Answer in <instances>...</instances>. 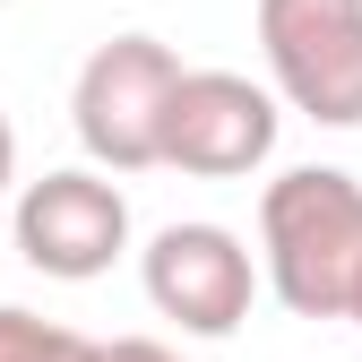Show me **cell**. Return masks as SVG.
<instances>
[{
	"mask_svg": "<svg viewBox=\"0 0 362 362\" xmlns=\"http://www.w3.org/2000/svg\"><path fill=\"white\" fill-rule=\"evenodd\" d=\"M259 259L293 320H354L362 293V181L337 164H302L259 199Z\"/></svg>",
	"mask_w": 362,
	"mask_h": 362,
	"instance_id": "6da1fadb",
	"label": "cell"
},
{
	"mask_svg": "<svg viewBox=\"0 0 362 362\" xmlns=\"http://www.w3.org/2000/svg\"><path fill=\"white\" fill-rule=\"evenodd\" d=\"M173 86H181V52L156 35H112L86 52L78 86H69V121H78V147L95 156L104 173H147L164 164V112H173Z\"/></svg>",
	"mask_w": 362,
	"mask_h": 362,
	"instance_id": "7a4b0ae2",
	"label": "cell"
},
{
	"mask_svg": "<svg viewBox=\"0 0 362 362\" xmlns=\"http://www.w3.org/2000/svg\"><path fill=\"white\" fill-rule=\"evenodd\" d=\"M259 52L293 112L362 129V0H259Z\"/></svg>",
	"mask_w": 362,
	"mask_h": 362,
	"instance_id": "3957f363",
	"label": "cell"
},
{
	"mask_svg": "<svg viewBox=\"0 0 362 362\" xmlns=\"http://www.w3.org/2000/svg\"><path fill=\"white\" fill-rule=\"evenodd\" d=\"M276 156V95L242 69H181L164 112V164L190 181H242Z\"/></svg>",
	"mask_w": 362,
	"mask_h": 362,
	"instance_id": "277c9868",
	"label": "cell"
},
{
	"mask_svg": "<svg viewBox=\"0 0 362 362\" xmlns=\"http://www.w3.org/2000/svg\"><path fill=\"white\" fill-rule=\"evenodd\" d=\"M129 250V199L104 181V164L86 173H43L18 190V259L43 267V276H61V285H86V276H104V267Z\"/></svg>",
	"mask_w": 362,
	"mask_h": 362,
	"instance_id": "5b68a950",
	"label": "cell"
},
{
	"mask_svg": "<svg viewBox=\"0 0 362 362\" xmlns=\"http://www.w3.org/2000/svg\"><path fill=\"white\" fill-rule=\"evenodd\" d=\"M147 302L181 337H233L250 320V293H259V259L224 233V224H164L147 242Z\"/></svg>",
	"mask_w": 362,
	"mask_h": 362,
	"instance_id": "8992f818",
	"label": "cell"
},
{
	"mask_svg": "<svg viewBox=\"0 0 362 362\" xmlns=\"http://www.w3.org/2000/svg\"><path fill=\"white\" fill-rule=\"evenodd\" d=\"M86 354H95V345H86L78 328L43 320V310L0 302V362H86Z\"/></svg>",
	"mask_w": 362,
	"mask_h": 362,
	"instance_id": "52a82bcc",
	"label": "cell"
},
{
	"mask_svg": "<svg viewBox=\"0 0 362 362\" xmlns=\"http://www.w3.org/2000/svg\"><path fill=\"white\" fill-rule=\"evenodd\" d=\"M86 362H181L173 345H156V337H112V345H95Z\"/></svg>",
	"mask_w": 362,
	"mask_h": 362,
	"instance_id": "ba28073f",
	"label": "cell"
},
{
	"mask_svg": "<svg viewBox=\"0 0 362 362\" xmlns=\"http://www.w3.org/2000/svg\"><path fill=\"white\" fill-rule=\"evenodd\" d=\"M18 181V129H9V112H0V190Z\"/></svg>",
	"mask_w": 362,
	"mask_h": 362,
	"instance_id": "9c48e42d",
	"label": "cell"
},
{
	"mask_svg": "<svg viewBox=\"0 0 362 362\" xmlns=\"http://www.w3.org/2000/svg\"><path fill=\"white\" fill-rule=\"evenodd\" d=\"M354 328H362V293H354Z\"/></svg>",
	"mask_w": 362,
	"mask_h": 362,
	"instance_id": "30bf717a",
	"label": "cell"
}]
</instances>
